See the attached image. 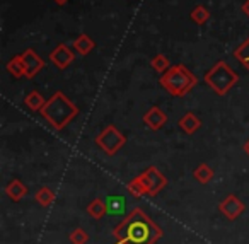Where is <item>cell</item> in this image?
I'll return each mask as SVG.
<instances>
[{"instance_id": "cell-1", "label": "cell", "mask_w": 249, "mask_h": 244, "mask_svg": "<svg viewBox=\"0 0 249 244\" xmlns=\"http://www.w3.org/2000/svg\"><path fill=\"white\" fill-rule=\"evenodd\" d=\"M113 236L116 244H156L162 237V229L137 206L114 227Z\"/></svg>"}, {"instance_id": "cell-2", "label": "cell", "mask_w": 249, "mask_h": 244, "mask_svg": "<svg viewBox=\"0 0 249 244\" xmlns=\"http://www.w3.org/2000/svg\"><path fill=\"white\" fill-rule=\"evenodd\" d=\"M41 114H43V118L48 121L53 130L60 131L69 123H72L73 118L79 114V108L65 96V93L56 91V93L46 101L45 108L41 110Z\"/></svg>"}, {"instance_id": "cell-3", "label": "cell", "mask_w": 249, "mask_h": 244, "mask_svg": "<svg viewBox=\"0 0 249 244\" xmlns=\"http://www.w3.org/2000/svg\"><path fill=\"white\" fill-rule=\"evenodd\" d=\"M159 84L171 96L183 97L198 84V77L186 65L178 63V65L169 67L164 74H160Z\"/></svg>"}, {"instance_id": "cell-4", "label": "cell", "mask_w": 249, "mask_h": 244, "mask_svg": "<svg viewBox=\"0 0 249 244\" xmlns=\"http://www.w3.org/2000/svg\"><path fill=\"white\" fill-rule=\"evenodd\" d=\"M205 82L210 86V89L213 93H217L218 96H225L235 84L239 82V75L235 70L231 69L227 62L220 60L217 62L207 74H205Z\"/></svg>"}, {"instance_id": "cell-5", "label": "cell", "mask_w": 249, "mask_h": 244, "mask_svg": "<svg viewBox=\"0 0 249 244\" xmlns=\"http://www.w3.org/2000/svg\"><path fill=\"white\" fill-rule=\"evenodd\" d=\"M126 144V137L118 130L114 125H107L96 137V145L104 150L107 155H116Z\"/></svg>"}, {"instance_id": "cell-6", "label": "cell", "mask_w": 249, "mask_h": 244, "mask_svg": "<svg viewBox=\"0 0 249 244\" xmlns=\"http://www.w3.org/2000/svg\"><path fill=\"white\" fill-rule=\"evenodd\" d=\"M143 183H145L147 189H149V196H157L164 188L167 186V178L156 168V166H150L143 172H140Z\"/></svg>"}, {"instance_id": "cell-7", "label": "cell", "mask_w": 249, "mask_h": 244, "mask_svg": "<svg viewBox=\"0 0 249 244\" xmlns=\"http://www.w3.org/2000/svg\"><path fill=\"white\" fill-rule=\"evenodd\" d=\"M21 56H22V62H24L26 77H28V79L36 77L43 69H45V62H43V58L33 48H28L26 52H22Z\"/></svg>"}, {"instance_id": "cell-8", "label": "cell", "mask_w": 249, "mask_h": 244, "mask_svg": "<svg viewBox=\"0 0 249 244\" xmlns=\"http://www.w3.org/2000/svg\"><path fill=\"white\" fill-rule=\"evenodd\" d=\"M244 208H246V205L235 195H227L220 202V205H218V210H220L229 220H235L244 212Z\"/></svg>"}, {"instance_id": "cell-9", "label": "cell", "mask_w": 249, "mask_h": 244, "mask_svg": "<svg viewBox=\"0 0 249 244\" xmlns=\"http://www.w3.org/2000/svg\"><path fill=\"white\" fill-rule=\"evenodd\" d=\"M73 60H75L73 52L67 45H63V43H60V45L56 46L52 53H50V62H52L53 65H55L56 69H60V70H65L67 67L73 62Z\"/></svg>"}, {"instance_id": "cell-10", "label": "cell", "mask_w": 249, "mask_h": 244, "mask_svg": "<svg viewBox=\"0 0 249 244\" xmlns=\"http://www.w3.org/2000/svg\"><path fill=\"white\" fill-rule=\"evenodd\" d=\"M143 123L152 131H157L167 123V114L160 110L159 106H152L145 114H143Z\"/></svg>"}, {"instance_id": "cell-11", "label": "cell", "mask_w": 249, "mask_h": 244, "mask_svg": "<svg viewBox=\"0 0 249 244\" xmlns=\"http://www.w3.org/2000/svg\"><path fill=\"white\" fill-rule=\"evenodd\" d=\"M200 127H201L200 118H198L195 113H191V111H188V113H184L183 116H181L179 128L184 131V133H188V135L196 133V131L200 130Z\"/></svg>"}, {"instance_id": "cell-12", "label": "cell", "mask_w": 249, "mask_h": 244, "mask_svg": "<svg viewBox=\"0 0 249 244\" xmlns=\"http://www.w3.org/2000/svg\"><path fill=\"white\" fill-rule=\"evenodd\" d=\"M5 193H7V196L12 202H19V200H22L26 196L28 188H26V185L21 179H12V181L5 186Z\"/></svg>"}, {"instance_id": "cell-13", "label": "cell", "mask_w": 249, "mask_h": 244, "mask_svg": "<svg viewBox=\"0 0 249 244\" xmlns=\"http://www.w3.org/2000/svg\"><path fill=\"white\" fill-rule=\"evenodd\" d=\"M94 46H96V43L92 41V38H90L89 35H80L75 38V41H73V50H75L79 55L86 56L89 55L90 52L94 50Z\"/></svg>"}, {"instance_id": "cell-14", "label": "cell", "mask_w": 249, "mask_h": 244, "mask_svg": "<svg viewBox=\"0 0 249 244\" xmlns=\"http://www.w3.org/2000/svg\"><path fill=\"white\" fill-rule=\"evenodd\" d=\"M106 205H107V213H111V215H121L124 212L126 200L121 195H111L106 198Z\"/></svg>"}, {"instance_id": "cell-15", "label": "cell", "mask_w": 249, "mask_h": 244, "mask_svg": "<svg viewBox=\"0 0 249 244\" xmlns=\"http://www.w3.org/2000/svg\"><path fill=\"white\" fill-rule=\"evenodd\" d=\"M193 178L196 179L200 185H208V183L213 179V169L208 164H205V162H201V164H198L196 168H195Z\"/></svg>"}, {"instance_id": "cell-16", "label": "cell", "mask_w": 249, "mask_h": 244, "mask_svg": "<svg viewBox=\"0 0 249 244\" xmlns=\"http://www.w3.org/2000/svg\"><path fill=\"white\" fill-rule=\"evenodd\" d=\"M46 101L48 99H45V97L41 96V93H38V91H31V93H28V96L24 97V104L31 111H41L43 108H45Z\"/></svg>"}, {"instance_id": "cell-17", "label": "cell", "mask_w": 249, "mask_h": 244, "mask_svg": "<svg viewBox=\"0 0 249 244\" xmlns=\"http://www.w3.org/2000/svg\"><path fill=\"white\" fill-rule=\"evenodd\" d=\"M87 213H89L92 219H103L107 213V205L106 200L103 198H96L87 205Z\"/></svg>"}, {"instance_id": "cell-18", "label": "cell", "mask_w": 249, "mask_h": 244, "mask_svg": "<svg viewBox=\"0 0 249 244\" xmlns=\"http://www.w3.org/2000/svg\"><path fill=\"white\" fill-rule=\"evenodd\" d=\"M126 189L130 191V195L132 196H149V189H147V186H145V183H143V179H142V176H137V178H133L132 181L126 185Z\"/></svg>"}, {"instance_id": "cell-19", "label": "cell", "mask_w": 249, "mask_h": 244, "mask_svg": "<svg viewBox=\"0 0 249 244\" xmlns=\"http://www.w3.org/2000/svg\"><path fill=\"white\" fill-rule=\"evenodd\" d=\"M7 72L11 74L12 77H16V79L26 77V67H24V62H22V56L21 55H18V56H14V58L9 60Z\"/></svg>"}, {"instance_id": "cell-20", "label": "cell", "mask_w": 249, "mask_h": 244, "mask_svg": "<svg viewBox=\"0 0 249 244\" xmlns=\"http://www.w3.org/2000/svg\"><path fill=\"white\" fill-rule=\"evenodd\" d=\"M234 56L242 67L249 70V36L234 50Z\"/></svg>"}, {"instance_id": "cell-21", "label": "cell", "mask_w": 249, "mask_h": 244, "mask_svg": "<svg viewBox=\"0 0 249 244\" xmlns=\"http://www.w3.org/2000/svg\"><path fill=\"white\" fill-rule=\"evenodd\" d=\"M35 200L41 206H50L53 203V200H55V193H53V189L48 188V186H41V188L36 191Z\"/></svg>"}, {"instance_id": "cell-22", "label": "cell", "mask_w": 249, "mask_h": 244, "mask_svg": "<svg viewBox=\"0 0 249 244\" xmlns=\"http://www.w3.org/2000/svg\"><path fill=\"white\" fill-rule=\"evenodd\" d=\"M190 18H191V21H193V22H196L198 26H201V24H205L208 19H210V11H208L205 5H196V7L191 11Z\"/></svg>"}, {"instance_id": "cell-23", "label": "cell", "mask_w": 249, "mask_h": 244, "mask_svg": "<svg viewBox=\"0 0 249 244\" xmlns=\"http://www.w3.org/2000/svg\"><path fill=\"white\" fill-rule=\"evenodd\" d=\"M69 241L72 244H87L89 243V232L86 229H82V227H77V229H73L70 232Z\"/></svg>"}, {"instance_id": "cell-24", "label": "cell", "mask_w": 249, "mask_h": 244, "mask_svg": "<svg viewBox=\"0 0 249 244\" xmlns=\"http://www.w3.org/2000/svg\"><path fill=\"white\" fill-rule=\"evenodd\" d=\"M150 65H152V69L156 70V72L159 74H164L167 69H169V58L167 56H164L162 53H159V55H156L152 60H150Z\"/></svg>"}, {"instance_id": "cell-25", "label": "cell", "mask_w": 249, "mask_h": 244, "mask_svg": "<svg viewBox=\"0 0 249 244\" xmlns=\"http://www.w3.org/2000/svg\"><path fill=\"white\" fill-rule=\"evenodd\" d=\"M242 12L249 18V0H246L244 4H242Z\"/></svg>"}, {"instance_id": "cell-26", "label": "cell", "mask_w": 249, "mask_h": 244, "mask_svg": "<svg viewBox=\"0 0 249 244\" xmlns=\"http://www.w3.org/2000/svg\"><path fill=\"white\" fill-rule=\"evenodd\" d=\"M69 0H55V4H58V5H65Z\"/></svg>"}, {"instance_id": "cell-27", "label": "cell", "mask_w": 249, "mask_h": 244, "mask_svg": "<svg viewBox=\"0 0 249 244\" xmlns=\"http://www.w3.org/2000/svg\"><path fill=\"white\" fill-rule=\"evenodd\" d=\"M244 152H246V154L249 155V140H248V142H246V144H244Z\"/></svg>"}]
</instances>
